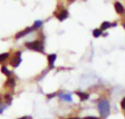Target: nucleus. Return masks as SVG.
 I'll return each instance as SVG.
<instances>
[{"label":"nucleus","instance_id":"nucleus-1","mask_svg":"<svg viewBox=\"0 0 125 119\" xmlns=\"http://www.w3.org/2000/svg\"><path fill=\"white\" fill-rule=\"evenodd\" d=\"M98 109L100 116L103 118H106L110 114V105L108 101L101 100L98 105Z\"/></svg>","mask_w":125,"mask_h":119},{"label":"nucleus","instance_id":"nucleus-2","mask_svg":"<svg viewBox=\"0 0 125 119\" xmlns=\"http://www.w3.org/2000/svg\"><path fill=\"white\" fill-rule=\"evenodd\" d=\"M25 46L27 47L29 49H32L37 52H42L43 50V45L42 42L39 41H35L33 42H29L25 44Z\"/></svg>","mask_w":125,"mask_h":119},{"label":"nucleus","instance_id":"nucleus-3","mask_svg":"<svg viewBox=\"0 0 125 119\" xmlns=\"http://www.w3.org/2000/svg\"><path fill=\"white\" fill-rule=\"evenodd\" d=\"M21 52H18L15 53V56L11 59L10 60V65L12 66V67H18L19 65V64L21 63Z\"/></svg>","mask_w":125,"mask_h":119},{"label":"nucleus","instance_id":"nucleus-4","mask_svg":"<svg viewBox=\"0 0 125 119\" xmlns=\"http://www.w3.org/2000/svg\"><path fill=\"white\" fill-rule=\"evenodd\" d=\"M67 17H68V12H67V10H65V9L61 11V12H59V14L57 15L58 19H59V20H61V21L64 20L66 19Z\"/></svg>","mask_w":125,"mask_h":119},{"label":"nucleus","instance_id":"nucleus-5","mask_svg":"<svg viewBox=\"0 0 125 119\" xmlns=\"http://www.w3.org/2000/svg\"><path fill=\"white\" fill-rule=\"evenodd\" d=\"M31 30H32L31 28H26L25 30H23V31H21V32L18 33L16 34V36H15V38H16V39H19V38L23 36L24 35L27 34V33H29L30 31H31Z\"/></svg>","mask_w":125,"mask_h":119},{"label":"nucleus","instance_id":"nucleus-6","mask_svg":"<svg viewBox=\"0 0 125 119\" xmlns=\"http://www.w3.org/2000/svg\"><path fill=\"white\" fill-rule=\"evenodd\" d=\"M48 63L51 65V68H53V63L56 59V55L55 54H52V55H50L48 57Z\"/></svg>","mask_w":125,"mask_h":119},{"label":"nucleus","instance_id":"nucleus-7","mask_svg":"<svg viewBox=\"0 0 125 119\" xmlns=\"http://www.w3.org/2000/svg\"><path fill=\"white\" fill-rule=\"evenodd\" d=\"M115 9L116 12L119 14H122L124 12V7L120 2H116L115 4Z\"/></svg>","mask_w":125,"mask_h":119},{"label":"nucleus","instance_id":"nucleus-8","mask_svg":"<svg viewBox=\"0 0 125 119\" xmlns=\"http://www.w3.org/2000/svg\"><path fill=\"white\" fill-rule=\"evenodd\" d=\"M15 85V80L13 79H9L6 81V84H5V87H10V88L14 87Z\"/></svg>","mask_w":125,"mask_h":119},{"label":"nucleus","instance_id":"nucleus-9","mask_svg":"<svg viewBox=\"0 0 125 119\" xmlns=\"http://www.w3.org/2000/svg\"><path fill=\"white\" fill-rule=\"evenodd\" d=\"M77 95L81 97V101H83V100H86L89 98V95L86 94V93H83V92H78Z\"/></svg>","mask_w":125,"mask_h":119},{"label":"nucleus","instance_id":"nucleus-10","mask_svg":"<svg viewBox=\"0 0 125 119\" xmlns=\"http://www.w3.org/2000/svg\"><path fill=\"white\" fill-rule=\"evenodd\" d=\"M42 25V22L41 20H36L34 22V25H33L31 28H32V30L33 29H37V28H40Z\"/></svg>","mask_w":125,"mask_h":119},{"label":"nucleus","instance_id":"nucleus-11","mask_svg":"<svg viewBox=\"0 0 125 119\" xmlns=\"http://www.w3.org/2000/svg\"><path fill=\"white\" fill-rule=\"evenodd\" d=\"M111 26V24L109 22H106V21L103 22L102 23V25H101V31L102 30H105V29H107L108 28H109Z\"/></svg>","mask_w":125,"mask_h":119},{"label":"nucleus","instance_id":"nucleus-12","mask_svg":"<svg viewBox=\"0 0 125 119\" xmlns=\"http://www.w3.org/2000/svg\"><path fill=\"white\" fill-rule=\"evenodd\" d=\"M60 98H62V100H64L66 101H71L72 100V98H71V96L70 95H59Z\"/></svg>","mask_w":125,"mask_h":119},{"label":"nucleus","instance_id":"nucleus-13","mask_svg":"<svg viewBox=\"0 0 125 119\" xmlns=\"http://www.w3.org/2000/svg\"><path fill=\"white\" fill-rule=\"evenodd\" d=\"M103 33L102 31L100 29H95L94 31H93V36L96 38L99 37L101 34Z\"/></svg>","mask_w":125,"mask_h":119},{"label":"nucleus","instance_id":"nucleus-14","mask_svg":"<svg viewBox=\"0 0 125 119\" xmlns=\"http://www.w3.org/2000/svg\"><path fill=\"white\" fill-rule=\"evenodd\" d=\"M9 56V53H4L0 55V63L4 62Z\"/></svg>","mask_w":125,"mask_h":119},{"label":"nucleus","instance_id":"nucleus-15","mask_svg":"<svg viewBox=\"0 0 125 119\" xmlns=\"http://www.w3.org/2000/svg\"><path fill=\"white\" fill-rule=\"evenodd\" d=\"M1 72H2L4 74H5L6 76H10L11 75L10 71H9L7 70V68H5V67H2V68H1Z\"/></svg>","mask_w":125,"mask_h":119},{"label":"nucleus","instance_id":"nucleus-16","mask_svg":"<svg viewBox=\"0 0 125 119\" xmlns=\"http://www.w3.org/2000/svg\"><path fill=\"white\" fill-rule=\"evenodd\" d=\"M4 108H5L4 105H3V104L0 103V113H1L3 112V111L4 110Z\"/></svg>","mask_w":125,"mask_h":119},{"label":"nucleus","instance_id":"nucleus-17","mask_svg":"<svg viewBox=\"0 0 125 119\" xmlns=\"http://www.w3.org/2000/svg\"><path fill=\"white\" fill-rule=\"evenodd\" d=\"M4 97H5V99H6V100H10H10H11V99H12V98H11V97H10V95L9 94H7V95L4 96Z\"/></svg>","mask_w":125,"mask_h":119},{"label":"nucleus","instance_id":"nucleus-18","mask_svg":"<svg viewBox=\"0 0 125 119\" xmlns=\"http://www.w3.org/2000/svg\"><path fill=\"white\" fill-rule=\"evenodd\" d=\"M125 98H123V100L122 101V109H125Z\"/></svg>","mask_w":125,"mask_h":119},{"label":"nucleus","instance_id":"nucleus-19","mask_svg":"<svg viewBox=\"0 0 125 119\" xmlns=\"http://www.w3.org/2000/svg\"><path fill=\"white\" fill-rule=\"evenodd\" d=\"M84 119H99L95 118V117H86V118H84Z\"/></svg>","mask_w":125,"mask_h":119},{"label":"nucleus","instance_id":"nucleus-20","mask_svg":"<svg viewBox=\"0 0 125 119\" xmlns=\"http://www.w3.org/2000/svg\"><path fill=\"white\" fill-rule=\"evenodd\" d=\"M18 119H28V117H22V118H20Z\"/></svg>","mask_w":125,"mask_h":119},{"label":"nucleus","instance_id":"nucleus-21","mask_svg":"<svg viewBox=\"0 0 125 119\" xmlns=\"http://www.w3.org/2000/svg\"><path fill=\"white\" fill-rule=\"evenodd\" d=\"M81 119L79 118H72V119Z\"/></svg>","mask_w":125,"mask_h":119}]
</instances>
